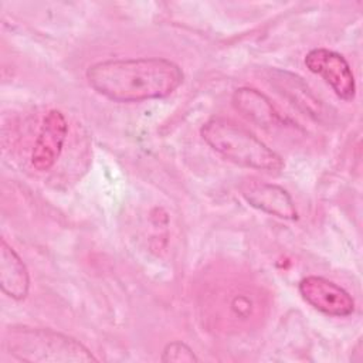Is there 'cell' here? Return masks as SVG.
<instances>
[{"instance_id": "1", "label": "cell", "mask_w": 363, "mask_h": 363, "mask_svg": "<svg viewBox=\"0 0 363 363\" xmlns=\"http://www.w3.org/2000/svg\"><path fill=\"white\" fill-rule=\"evenodd\" d=\"M85 77L95 92L119 104L166 98L184 79L176 62L159 57L98 61L86 68Z\"/></svg>"}, {"instance_id": "2", "label": "cell", "mask_w": 363, "mask_h": 363, "mask_svg": "<svg viewBox=\"0 0 363 363\" xmlns=\"http://www.w3.org/2000/svg\"><path fill=\"white\" fill-rule=\"evenodd\" d=\"M201 309L210 328L240 332L261 323L268 311V298L258 285L231 275L217 279L207 288Z\"/></svg>"}, {"instance_id": "3", "label": "cell", "mask_w": 363, "mask_h": 363, "mask_svg": "<svg viewBox=\"0 0 363 363\" xmlns=\"http://www.w3.org/2000/svg\"><path fill=\"white\" fill-rule=\"evenodd\" d=\"M200 135L214 152L238 166L264 172H279L285 166L275 150L231 119L211 118L200 128Z\"/></svg>"}, {"instance_id": "4", "label": "cell", "mask_w": 363, "mask_h": 363, "mask_svg": "<svg viewBox=\"0 0 363 363\" xmlns=\"http://www.w3.org/2000/svg\"><path fill=\"white\" fill-rule=\"evenodd\" d=\"M4 347L20 362L85 363L98 360L75 337L47 328H9L4 332Z\"/></svg>"}, {"instance_id": "5", "label": "cell", "mask_w": 363, "mask_h": 363, "mask_svg": "<svg viewBox=\"0 0 363 363\" xmlns=\"http://www.w3.org/2000/svg\"><path fill=\"white\" fill-rule=\"evenodd\" d=\"M305 65L312 74L319 75L340 99H354V75L350 64L342 54L328 48H313L305 55Z\"/></svg>"}, {"instance_id": "6", "label": "cell", "mask_w": 363, "mask_h": 363, "mask_svg": "<svg viewBox=\"0 0 363 363\" xmlns=\"http://www.w3.org/2000/svg\"><path fill=\"white\" fill-rule=\"evenodd\" d=\"M298 291L303 301L328 316L346 318L354 312L353 296L328 278L308 275L299 281Z\"/></svg>"}, {"instance_id": "7", "label": "cell", "mask_w": 363, "mask_h": 363, "mask_svg": "<svg viewBox=\"0 0 363 363\" xmlns=\"http://www.w3.org/2000/svg\"><path fill=\"white\" fill-rule=\"evenodd\" d=\"M68 135V122L58 109H51L43 119L31 152V166L38 172L50 170L58 160Z\"/></svg>"}, {"instance_id": "8", "label": "cell", "mask_w": 363, "mask_h": 363, "mask_svg": "<svg viewBox=\"0 0 363 363\" xmlns=\"http://www.w3.org/2000/svg\"><path fill=\"white\" fill-rule=\"evenodd\" d=\"M241 196L257 210L282 220H298V210L291 194L281 186L258 179H245L240 184Z\"/></svg>"}, {"instance_id": "9", "label": "cell", "mask_w": 363, "mask_h": 363, "mask_svg": "<svg viewBox=\"0 0 363 363\" xmlns=\"http://www.w3.org/2000/svg\"><path fill=\"white\" fill-rule=\"evenodd\" d=\"M265 79L281 96L288 99L303 113L316 121H320L325 116L322 101L312 92L309 85L299 75L285 69L268 68L265 69Z\"/></svg>"}, {"instance_id": "10", "label": "cell", "mask_w": 363, "mask_h": 363, "mask_svg": "<svg viewBox=\"0 0 363 363\" xmlns=\"http://www.w3.org/2000/svg\"><path fill=\"white\" fill-rule=\"evenodd\" d=\"M233 105L242 116L262 128H279L291 123L267 95L254 88L242 86L235 89L233 94Z\"/></svg>"}, {"instance_id": "11", "label": "cell", "mask_w": 363, "mask_h": 363, "mask_svg": "<svg viewBox=\"0 0 363 363\" xmlns=\"http://www.w3.org/2000/svg\"><path fill=\"white\" fill-rule=\"evenodd\" d=\"M0 286L4 295L14 301H23L30 291L28 269L4 238L0 241Z\"/></svg>"}, {"instance_id": "12", "label": "cell", "mask_w": 363, "mask_h": 363, "mask_svg": "<svg viewBox=\"0 0 363 363\" xmlns=\"http://www.w3.org/2000/svg\"><path fill=\"white\" fill-rule=\"evenodd\" d=\"M162 362H199V357L193 352V349L184 342L174 340L164 346L162 356Z\"/></svg>"}]
</instances>
